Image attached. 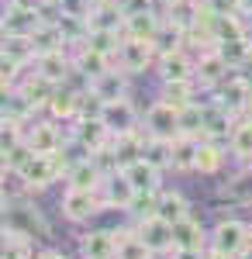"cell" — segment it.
<instances>
[{
	"label": "cell",
	"instance_id": "obj_1",
	"mask_svg": "<svg viewBox=\"0 0 252 259\" xmlns=\"http://www.w3.org/2000/svg\"><path fill=\"white\" fill-rule=\"evenodd\" d=\"M4 232L11 235H21V239H31V242H49L52 239V228L49 221L41 218V211L28 200H4Z\"/></svg>",
	"mask_w": 252,
	"mask_h": 259
},
{
	"label": "cell",
	"instance_id": "obj_2",
	"mask_svg": "<svg viewBox=\"0 0 252 259\" xmlns=\"http://www.w3.org/2000/svg\"><path fill=\"white\" fill-rule=\"evenodd\" d=\"M214 104L228 107L235 118H245L252 111V76H242V69H235L221 87H214Z\"/></svg>",
	"mask_w": 252,
	"mask_h": 259
},
{
	"label": "cell",
	"instance_id": "obj_3",
	"mask_svg": "<svg viewBox=\"0 0 252 259\" xmlns=\"http://www.w3.org/2000/svg\"><path fill=\"white\" fill-rule=\"evenodd\" d=\"M66 173V162H62V156H41V152H35L31 159L21 166L18 180L24 183V190H45V187H52L59 177Z\"/></svg>",
	"mask_w": 252,
	"mask_h": 259
},
{
	"label": "cell",
	"instance_id": "obj_4",
	"mask_svg": "<svg viewBox=\"0 0 252 259\" xmlns=\"http://www.w3.org/2000/svg\"><path fill=\"white\" fill-rule=\"evenodd\" d=\"M252 245V232L249 225H242V221L235 218H221L218 225H214L211 232V249H218V252H225V256L238 259L245 249Z\"/></svg>",
	"mask_w": 252,
	"mask_h": 259
},
{
	"label": "cell",
	"instance_id": "obj_5",
	"mask_svg": "<svg viewBox=\"0 0 252 259\" xmlns=\"http://www.w3.org/2000/svg\"><path fill=\"white\" fill-rule=\"evenodd\" d=\"M142 132L149 139H170L173 142L180 135V111H176L173 104H166L162 97L152 100L149 111L142 114Z\"/></svg>",
	"mask_w": 252,
	"mask_h": 259
},
{
	"label": "cell",
	"instance_id": "obj_6",
	"mask_svg": "<svg viewBox=\"0 0 252 259\" xmlns=\"http://www.w3.org/2000/svg\"><path fill=\"white\" fill-rule=\"evenodd\" d=\"M159 59V52H155L152 41H138V38H124L121 41V49H117L114 56V66L121 73H128V76H138V73H149Z\"/></svg>",
	"mask_w": 252,
	"mask_h": 259
},
{
	"label": "cell",
	"instance_id": "obj_7",
	"mask_svg": "<svg viewBox=\"0 0 252 259\" xmlns=\"http://www.w3.org/2000/svg\"><path fill=\"white\" fill-rule=\"evenodd\" d=\"M100 121L111 128V135H128V132H142L138 124H142V114H138V107L132 104L128 97L121 100H107L104 104V111H100Z\"/></svg>",
	"mask_w": 252,
	"mask_h": 259
},
{
	"label": "cell",
	"instance_id": "obj_8",
	"mask_svg": "<svg viewBox=\"0 0 252 259\" xmlns=\"http://www.w3.org/2000/svg\"><path fill=\"white\" fill-rule=\"evenodd\" d=\"M59 207H62V214L69 221H87L100 214V207H104V200H100V190H76V187H69L62 200H59Z\"/></svg>",
	"mask_w": 252,
	"mask_h": 259
},
{
	"label": "cell",
	"instance_id": "obj_9",
	"mask_svg": "<svg viewBox=\"0 0 252 259\" xmlns=\"http://www.w3.org/2000/svg\"><path fill=\"white\" fill-rule=\"evenodd\" d=\"M41 24H45V14H41V11H28V7H18V4H7V7H4V21H0L4 38H7V35H24V38H31Z\"/></svg>",
	"mask_w": 252,
	"mask_h": 259
},
{
	"label": "cell",
	"instance_id": "obj_10",
	"mask_svg": "<svg viewBox=\"0 0 252 259\" xmlns=\"http://www.w3.org/2000/svg\"><path fill=\"white\" fill-rule=\"evenodd\" d=\"M155 73L159 80H197V56H190L187 49H176L155 59Z\"/></svg>",
	"mask_w": 252,
	"mask_h": 259
},
{
	"label": "cell",
	"instance_id": "obj_11",
	"mask_svg": "<svg viewBox=\"0 0 252 259\" xmlns=\"http://www.w3.org/2000/svg\"><path fill=\"white\" fill-rule=\"evenodd\" d=\"M235 69L225 62V56L218 52V49H204V52H197V83L200 87H207V90H214V87H221V83L232 76Z\"/></svg>",
	"mask_w": 252,
	"mask_h": 259
},
{
	"label": "cell",
	"instance_id": "obj_12",
	"mask_svg": "<svg viewBox=\"0 0 252 259\" xmlns=\"http://www.w3.org/2000/svg\"><path fill=\"white\" fill-rule=\"evenodd\" d=\"M24 142L35 152H41V156H56V152H62V145H66L56 121H35V124H28L24 128Z\"/></svg>",
	"mask_w": 252,
	"mask_h": 259
},
{
	"label": "cell",
	"instance_id": "obj_13",
	"mask_svg": "<svg viewBox=\"0 0 252 259\" xmlns=\"http://www.w3.org/2000/svg\"><path fill=\"white\" fill-rule=\"evenodd\" d=\"M73 139L94 156V152H100V149H107L114 135H111V128H107L100 118H76L73 121Z\"/></svg>",
	"mask_w": 252,
	"mask_h": 259
},
{
	"label": "cell",
	"instance_id": "obj_14",
	"mask_svg": "<svg viewBox=\"0 0 252 259\" xmlns=\"http://www.w3.org/2000/svg\"><path fill=\"white\" fill-rule=\"evenodd\" d=\"M135 232L145 239V245L152 249V252H173V225L166 218H142L135 225Z\"/></svg>",
	"mask_w": 252,
	"mask_h": 259
},
{
	"label": "cell",
	"instance_id": "obj_15",
	"mask_svg": "<svg viewBox=\"0 0 252 259\" xmlns=\"http://www.w3.org/2000/svg\"><path fill=\"white\" fill-rule=\"evenodd\" d=\"M14 90H18L21 97H28L31 104H35V107H41V111H45V107H49V100L56 97L59 83H52L49 76H41L38 69H35V73H24V76H21V83L14 87Z\"/></svg>",
	"mask_w": 252,
	"mask_h": 259
},
{
	"label": "cell",
	"instance_id": "obj_16",
	"mask_svg": "<svg viewBox=\"0 0 252 259\" xmlns=\"http://www.w3.org/2000/svg\"><path fill=\"white\" fill-rule=\"evenodd\" d=\"M79 252L83 259H117V235L107 228L87 232V235H79Z\"/></svg>",
	"mask_w": 252,
	"mask_h": 259
},
{
	"label": "cell",
	"instance_id": "obj_17",
	"mask_svg": "<svg viewBox=\"0 0 252 259\" xmlns=\"http://www.w3.org/2000/svg\"><path fill=\"white\" fill-rule=\"evenodd\" d=\"M132 197H135V187H132V180L124 177V173L104 177V183H100V200H104V207H121V211H128Z\"/></svg>",
	"mask_w": 252,
	"mask_h": 259
},
{
	"label": "cell",
	"instance_id": "obj_18",
	"mask_svg": "<svg viewBox=\"0 0 252 259\" xmlns=\"http://www.w3.org/2000/svg\"><path fill=\"white\" fill-rule=\"evenodd\" d=\"M73 66L94 83L97 76H104L107 69H114V59L104 56V52H97V49H90V45H76V49H73Z\"/></svg>",
	"mask_w": 252,
	"mask_h": 259
},
{
	"label": "cell",
	"instance_id": "obj_19",
	"mask_svg": "<svg viewBox=\"0 0 252 259\" xmlns=\"http://www.w3.org/2000/svg\"><path fill=\"white\" fill-rule=\"evenodd\" d=\"M235 114L228 111V107H221V104H207V111H204V139L211 142H228V135H232L235 128Z\"/></svg>",
	"mask_w": 252,
	"mask_h": 259
},
{
	"label": "cell",
	"instance_id": "obj_20",
	"mask_svg": "<svg viewBox=\"0 0 252 259\" xmlns=\"http://www.w3.org/2000/svg\"><path fill=\"white\" fill-rule=\"evenodd\" d=\"M35 69H38L41 76H49L52 83L62 87L66 76L73 73V49H59V52H45V56H38Z\"/></svg>",
	"mask_w": 252,
	"mask_h": 259
},
{
	"label": "cell",
	"instance_id": "obj_21",
	"mask_svg": "<svg viewBox=\"0 0 252 259\" xmlns=\"http://www.w3.org/2000/svg\"><path fill=\"white\" fill-rule=\"evenodd\" d=\"M173 249H197V252L207 249L204 225H200L194 214H187L183 221H176V225H173Z\"/></svg>",
	"mask_w": 252,
	"mask_h": 259
},
{
	"label": "cell",
	"instance_id": "obj_22",
	"mask_svg": "<svg viewBox=\"0 0 252 259\" xmlns=\"http://www.w3.org/2000/svg\"><path fill=\"white\" fill-rule=\"evenodd\" d=\"M159 28H162V11H145V14H135V18H124L121 35L138 41H155Z\"/></svg>",
	"mask_w": 252,
	"mask_h": 259
},
{
	"label": "cell",
	"instance_id": "obj_23",
	"mask_svg": "<svg viewBox=\"0 0 252 259\" xmlns=\"http://www.w3.org/2000/svg\"><path fill=\"white\" fill-rule=\"evenodd\" d=\"M111 152H114L117 166H132L145 156V132H128V135H114L111 139Z\"/></svg>",
	"mask_w": 252,
	"mask_h": 259
},
{
	"label": "cell",
	"instance_id": "obj_24",
	"mask_svg": "<svg viewBox=\"0 0 252 259\" xmlns=\"http://www.w3.org/2000/svg\"><path fill=\"white\" fill-rule=\"evenodd\" d=\"M90 94L97 100H121V97H128V73H121V69H107L104 76H97V80L90 83Z\"/></svg>",
	"mask_w": 252,
	"mask_h": 259
},
{
	"label": "cell",
	"instance_id": "obj_25",
	"mask_svg": "<svg viewBox=\"0 0 252 259\" xmlns=\"http://www.w3.org/2000/svg\"><path fill=\"white\" fill-rule=\"evenodd\" d=\"M200 135H176L170 142V149H173V166L176 173H187V169H197V152H200Z\"/></svg>",
	"mask_w": 252,
	"mask_h": 259
},
{
	"label": "cell",
	"instance_id": "obj_26",
	"mask_svg": "<svg viewBox=\"0 0 252 259\" xmlns=\"http://www.w3.org/2000/svg\"><path fill=\"white\" fill-rule=\"evenodd\" d=\"M66 183L76 187V190H100L104 173H100V166L94 162V156H90V159H79L76 166L66 169Z\"/></svg>",
	"mask_w": 252,
	"mask_h": 259
},
{
	"label": "cell",
	"instance_id": "obj_27",
	"mask_svg": "<svg viewBox=\"0 0 252 259\" xmlns=\"http://www.w3.org/2000/svg\"><path fill=\"white\" fill-rule=\"evenodd\" d=\"M197 80H166L162 83V90H159V97L166 100V104H173L176 111H183L187 104H194L197 100Z\"/></svg>",
	"mask_w": 252,
	"mask_h": 259
},
{
	"label": "cell",
	"instance_id": "obj_28",
	"mask_svg": "<svg viewBox=\"0 0 252 259\" xmlns=\"http://www.w3.org/2000/svg\"><path fill=\"white\" fill-rule=\"evenodd\" d=\"M45 111H49L56 121H76L79 118V94H76V90H69V87H59L56 97L49 100Z\"/></svg>",
	"mask_w": 252,
	"mask_h": 259
},
{
	"label": "cell",
	"instance_id": "obj_29",
	"mask_svg": "<svg viewBox=\"0 0 252 259\" xmlns=\"http://www.w3.org/2000/svg\"><path fill=\"white\" fill-rule=\"evenodd\" d=\"M4 56L28 69V66L38 62V49H35V41L24 38V35H7V38H4Z\"/></svg>",
	"mask_w": 252,
	"mask_h": 259
},
{
	"label": "cell",
	"instance_id": "obj_30",
	"mask_svg": "<svg viewBox=\"0 0 252 259\" xmlns=\"http://www.w3.org/2000/svg\"><path fill=\"white\" fill-rule=\"evenodd\" d=\"M228 152H232L235 159H252V118L245 114V118L235 121L232 135H228Z\"/></svg>",
	"mask_w": 252,
	"mask_h": 259
},
{
	"label": "cell",
	"instance_id": "obj_31",
	"mask_svg": "<svg viewBox=\"0 0 252 259\" xmlns=\"http://www.w3.org/2000/svg\"><path fill=\"white\" fill-rule=\"evenodd\" d=\"M124 177L132 180V187L135 190H159V166H152L149 159H138V162H132V166H124L121 169Z\"/></svg>",
	"mask_w": 252,
	"mask_h": 259
},
{
	"label": "cell",
	"instance_id": "obj_32",
	"mask_svg": "<svg viewBox=\"0 0 252 259\" xmlns=\"http://www.w3.org/2000/svg\"><path fill=\"white\" fill-rule=\"evenodd\" d=\"M214 49L225 56V62L232 69H242L245 62H252V35H242V38H232V41H218Z\"/></svg>",
	"mask_w": 252,
	"mask_h": 259
},
{
	"label": "cell",
	"instance_id": "obj_33",
	"mask_svg": "<svg viewBox=\"0 0 252 259\" xmlns=\"http://www.w3.org/2000/svg\"><path fill=\"white\" fill-rule=\"evenodd\" d=\"M35 111H38V107H35L28 97H21L18 90H7V94H4V118L7 121H18V124L28 128V121H31Z\"/></svg>",
	"mask_w": 252,
	"mask_h": 259
},
{
	"label": "cell",
	"instance_id": "obj_34",
	"mask_svg": "<svg viewBox=\"0 0 252 259\" xmlns=\"http://www.w3.org/2000/svg\"><path fill=\"white\" fill-rule=\"evenodd\" d=\"M114 235H117V259H152L155 256L138 232H114Z\"/></svg>",
	"mask_w": 252,
	"mask_h": 259
},
{
	"label": "cell",
	"instance_id": "obj_35",
	"mask_svg": "<svg viewBox=\"0 0 252 259\" xmlns=\"http://www.w3.org/2000/svg\"><path fill=\"white\" fill-rule=\"evenodd\" d=\"M204 111H207V100H194L180 111V135H200L204 139Z\"/></svg>",
	"mask_w": 252,
	"mask_h": 259
},
{
	"label": "cell",
	"instance_id": "obj_36",
	"mask_svg": "<svg viewBox=\"0 0 252 259\" xmlns=\"http://www.w3.org/2000/svg\"><path fill=\"white\" fill-rule=\"evenodd\" d=\"M152 45H155V52H159V56L176 52V49H183V45H187V31H183V28H176L173 21L162 18V28H159V35H155Z\"/></svg>",
	"mask_w": 252,
	"mask_h": 259
},
{
	"label": "cell",
	"instance_id": "obj_37",
	"mask_svg": "<svg viewBox=\"0 0 252 259\" xmlns=\"http://www.w3.org/2000/svg\"><path fill=\"white\" fill-rule=\"evenodd\" d=\"M225 166V149H221V142H211L204 139L200 142V152H197V173H218Z\"/></svg>",
	"mask_w": 252,
	"mask_h": 259
},
{
	"label": "cell",
	"instance_id": "obj_38",
	"mask_svg": "<svg viewBox=\"0 0 252 259\" xmlns=\"http://www.w3.org/2000/svg\"><path fill=\"white\" fill-rule=\"evenodd\" d=\"M221 197L238 200V204H252V169L245 166L242 173H235L225 187H221Z\"/></svg>",
	"mask_w": 252,
	"mask_h": 259
},
{
	"label": "cell",
	"instance_id": "obj_39",
	"mask_svg": "<svg viewBox=\"0 0 252 259\" xmlns=\"http://www.w3.org/2000/svg\"><path fill=\"white\" fill-rule=\"evenodd\" d=\"M187 214H190V204H187V197H183V194L170 190V194H162V197H159V218H166L170 225L183 221Z\"/></svg>",
	"mask_w": 252,
	"mask_h": 259
},
{
	"label": "cell",
	"instance_id": "obj_40",
	"mask_svg": "<svg viewBox=\"0 0 252 259\" xmlns=\"http://www.w3.org/2000/svg\"><path fill=\"white\" fill-rule=\"evenodd\" d=\"M159 190H135V197H132V204H128V211L135 214V221L142 218H155L159 214Z\"/></svg>",
	"mask_w": 252,
	"mask_h": 259
},
{
	"label": "cell",
	"instance_id": "obj_41",
	"mask_svg": "<svg viewBox=\"0 0 252 259\" xmlns=\"http://www.w3.org/2000/svg\"><path fill=\"white\" fill-rule=\"evenodd\" d=\"M142 159H149L152 166H159V169H170V166H173L170 139H149V135H145V156H142Z\"/></svg>",
	"mask_w": 252,
	"mask_h": 259
},
{
	"label": "cell",
	"instance_id": "obj_42",
	"mask_svg": "<svg viewBox=\"0 0 252 259\" xmlns=\"http://www.w3.org/2000/svg\"><path fill=\"white\" fill-rule=\"evenodd\" d=\"M31 256H35V242L4 232V252H0V259H31Z\"/></svg>",
	"mask_w": 252,
	"mask_h": 259
},
{
	"label": "cell",
	"instance_id": "obj_43",
	"mask_svg": "<svg viewBox=\"0 0 252 259\" xmlns=\"http://www.w3.org/2000/svg\"><path fill=\"white\" fill-rule=\"evenodd\" d=\"M31 156H35V149H31L28 142H18L14 149H7V152H4V177H7V173H14V177H18L21 166L31 159Z\"/></svg>",
	"mask_w": 252,
	"mask_h": 259
},
{
	"label": "cell",
	"instance_id": "obj_44",
	"mask_svg": "<svg viewBox=\"0 0 252 259\" xmlns=\"http://www.w3.org/2000/svg\"><path fill=\"white\" fill-rule=\"evenodd\" d=\"M117 11L124 18H135V14H145V11H159L155 0H117Z\"/></svg>",
	"mask_w": 252,
	"mask_h": 259
},
{
	"label": "cell",
	"instance_id": "obj_45",
	"mask_svg": "<svg viewBox=\"0 0 252 259\" xmlns=\"http://www.w3.org/2000/svg\"><path fill=\"white\" fill-rule=\"evenodd\" d=\"M200 4H204L211 14H235V11H238V0H200ZM238 14H242V11H238Z\"/></svg>",
	"mask_w": 252,
	"mask_h": 259
},
{
	"label": "cell",
	"instance_id": "obj_46",
	"mask_svg": "<svg viewBox=\"0 0 252 259\" xmlns=\"http://www.w3.org/2000/svg\"><path fill=\"white\" fill-rule=\"evenodd\" d=\"M173 259H204V252H197V249H173Z\"/></svg>",
	"mask_w": 252,
	"mask_h": 259
},
{
	"label": "cell",
	"instance_id": "obj_47",
	"mask_svg": "<svg viewBox=\"0 0 252 259\" xmlns=\"http://www.w3.org/2000/svg\"><path fill=\"white\" fill-rule=\"evenodd\" d=\"M38 259H66V256L56 252V249H45V252H38Z\"/></svg>",
	"mask_w": 252,
	"mask_h": 259
},
{
	"label": "cell",
	"instance_id": "obj_48",
	"mask_svg": "<svg viewBox=\"0 0 252 259\" xmlns=\"http://www.w3.org/2000/svg\"><path fill=\"white\" fill-rule=\"evenodd\" d=\"M238 11H242L245 18H252V0H238Z\"/></svg>",
	"mask_w": 252,
	"mask_h": 259
},
{
	"label": "cell",
	"instance_id": "obj_49",
	"mask_svg": "<svg viewBox=\"0 0 252 259\" xmlns=\"http://www.w3.org/2000/svg\"><path fill=\"white\" fill-rule=\"evenodd\" d=\"M238 259H252V245H249V249H245V252H242Z\"/></svg>",
	"mask_w": 252,
	"mask_h": 259
},
{
	"label": "cell",
	"instance_id": "obj_50",
	"mask_svg": "<svg viewBox=\"0 0 252 259\" xmlns=\"http://www.w3.org/2000/svg\"><path fill=\"white\" fill-rule=\"evenodd\" d=\"M249 31H252V18H249Z\"/></svg>",
	"mask_w": 252,
	"mask_h": 259
},
{
	"label": "cell",
	"instance_id": "obj_51",
	"mask_svg": "<svg viewBox=\"0 0 252 259\" xmlns=\"http://www.w3.org/2000/svg\"><path fill=\"white\" fill-rule=\"evenodd\" d=\"M249 232H252V221H249Z\"/></svg>",
	"mask_w": 252,
	"mask_h": 259
},
{
	"label": "cell",
	"instance_id": "obj_52",
	"mask_svg": "<svg viewBox=\"0 0 252 259\" xmlns=\"http://www.w3.org/2000/svg\"><path fill=\"white\" fill-rule=\"evenodd\" d=\"M249 169H252V159H249Z\"/></svg>",
	"mask_w": 252,
	"mask_h": 259
}]
</instances>
